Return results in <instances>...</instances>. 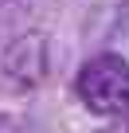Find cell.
Returning <instances> with one entry per match:
<instances>
[{"label":"cell","mask_w":129,"mask_h":133,"mask_svg":"<svg viewBox=\"0 0 129 133\" xmlns=\"http://www.w3.org/2000/svg\"><path fill=\"white\" fill-rule=\"evenodd\" d=\"M47 71H51V43H47L43 31L16 35L4 47V55H0V75H4L12 86H20V90L39 86L47 78Z\"/></svg>","instance_id":"2"},{"label":"cell","mask_w":129,"mask_h":133,"mask_svg":"<svg viewBox=\"0 0 129 133\" xmlns=\"http://www.w3.org/2000/svg\"><path fill=\"white\" fill-rule=\"evenodd\" d=\"M102 133H129V110H125V114H117V121H113V125H106Z\"/></svg>","instance_id":"5"},{"label":"cell","mask_w":129,"mask_h":133,"mask_svg":"<svg viewBox=\"0 0 129 133\" xmlns=\"http://www.w3.org/2000/svg\"><path fill=\"white\" fill-rule=\"evenodd\" d=\"M78 102L98 117H117L129 110V63L121 55H98L78 71Z\"/></svg>","instance_id":"1"},{"label":"cell","mask_w":129,"mask_h":133,"mask_svg":"<svg viewBox=\"0 0 129 133\" xmlns=\"http://www.w3.org/2000/svg\"><path fill=\"white\" fill-rule=\"evenodd\" d=\"M35 0H0V16H16V12H28Z\"/></svg>","instance_id":"4"},{"label":"cell","mask_w":129,"mask_h":133,"mask_svg":"<svg viewBox=\"0 0 129 133\" xmlns=\"http://www.w3.org/2000/svg\"><path fill=\"white\" fill-rule=\"evenodd\" d=\"M0 133H31V129H28V121L16 117V114H0Z\"/></svg>","instance_id":"3"}]
</instances>
